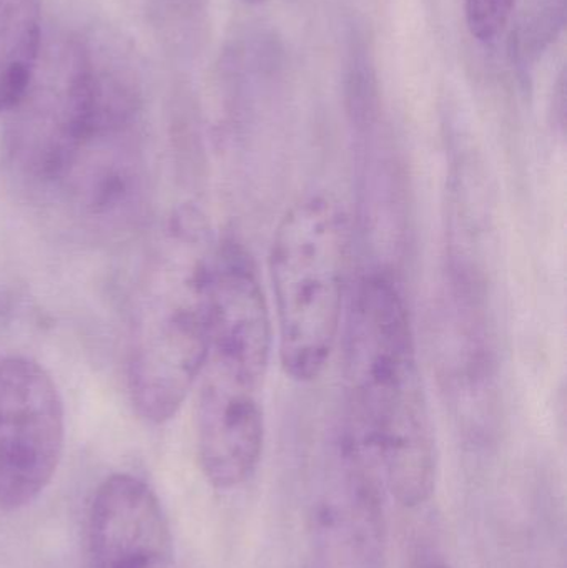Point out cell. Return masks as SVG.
Listing matches in <instances>:
<instances>
[{
  "label": "cell",
  "mask_w": 567,
  "mask_h": 568,
  "mask_svg": "<svg viewBox=\"0 0 567 568\" xmlns=\"http://www.w3.org/2000/svg\"><path fill=\"white\" fill-rule=\"evenodd\" d=\"M345 430L355 454L406 507L425 504L436 447L405 296L386 270L356 287L346 317Z\"/></svg>",
  "instance_id": "1"
},
{
  "label": "cell",
  "mask_w": 567,
  "mask_h": 568,
  "mask_svg": "<svg viewBox=\"0 0 567 568\" xmlns=\"http://www.w3.org/2000/svg\"><path fill=\"white\" fill-rule=\"evenodd\" d=\"M216 243L195 206L172 213L149 256L130 317V399L142 419H172L199 381L213 323Z\"/></svg>",
  "instance_id": "2"
},
{
  "label": "cell",
  "mask_w": 567,
  "mask_h": 568,
  "mask_svg": "<svg viewBox=\"0 0 567 568\" xmlns=\"http://www.w3.org/2000/svg\"><path fill=\"white\" fill-rule=\"evenodd\" d=\"M346 220L326 193L296 200L280 220L270 248L280 363L298 383L318 379L342 324Z\"/></svg>",
  "instance_id": "3"
},
{
  "label": "cell",
  "mask_w": 567,
  "mask_h": 568,
  "mask_svg": "<svg viewBox=\"0 0 567 568\" xmlns=\"http://www.w3.org/2000/svg\"><path fill=\"white\" fill-rule=\"evenodd\" d=\"M9 113L10 156L30 179L49 186L90 136L120 126L103 99L92 52L67 36L43 42L32 79Z\"/></svg>",
  "instance_id": "4"
},
{
  "label": "cell",
  "mask_w": 567,
  "mask_h": 568,
  "mask_svg": "<svg viewBox=\"0 0 567 568\" xmlns=\"http://www.w3.org/2000/svg\"><path fill=\"white\" fill-rule=\"evenodd\" d=\"M65 413L52 376L22 356L0 359V510L29 506L59 469Z\"/></svg>",
  "instance_id": "5"
},
{
  "label": "cell",
  "mask_w": 567,
  "mask_h": 568,
  "mask_svg": "<svg viewBox=\"0 0 567 568\" xmlns=\"http://www.w3.org/2000/svg\"><path fill=\"white\" fill-rule=\"evenodd\" d=\"M195 404L196 453L203 476L215 489L245 484L259 467L265 420L262 383L235 367L206 359Z\"/></svg>",
  "instance_id": "6"
},
{
  "label": "cell",
  "mask_w": 567,
  "mask_h": 568,
  "mask_svg": "<svg viewBox=\"0 0 567 568\" xmlns=\"http://www.w3.org/2000/svg\"><path fill=\"white\" fill-rule=\"evenodd\" d=\"M312 532L316 568H385L379 480L342 444L313 500Z\"/></svg>",
  "instance_id": "7"
},
{
  "label": "cell",
  "mask_w": 567,
  "mask_h": 568,
  "mask_svg": "<svg viewBox=\"0 0 567 568\" xmlns=\"http://www.w3.org/2000/svg\"><path fill=\"white\" fill-rule=\"evenodd\" d=\"M145 166L132 126L90 136L52 189L92 229L123 232L135 223L145 200Z\"/></svg>",
  "instance_id": "8"
},
{
  "label": "cell",
  "mask_w": 567,
  "mask_h": 568,
  "mask_svg": "<svg viewBox=\"0 0 567 568\" xmlns=\"http://www.w3.org/2000/svg\"><path fill=\"white\" fill-rule=\"evenodd\" d=\"M90 568H173V540L159 497L130 474L107 477L89 509Z\"/></svg>",
  "instance_id": "9"
},
{
  "label": "cell",
  "mask_w": 567,
  "mask_h": 568,
  "mask_svg": "<svg viewBox=\"0 0 567 568\" xmlns=\"http://www.w3.org/2000/svg\"><path fill=\"white\" fill-rule=\"evenodd\" d=\"M42 49L40 0H0V112L20 99Z\"/></svg>",
  "instance_id": "10"
},
{
  "label": "cell",
  "mask_w": 567,
  "mask_h": 568,
  "mask_svg": "<svg viewBox=\"0 0 567 568\" xmlns=\"http://www.w3.org/2000/svg\"><path fill=\"white\" fill-rule=\"evenodd\" d=\"M466 26L473 39L492 45L505 33L516 0H463Z\"/></svg>",
  "instance_id": "11"
},
{
  "label": "cell",
  "mask_w": 567,
  "mask_h": 568,
  "mask_svg": "<svg viewBox=\"0 0 567 568\" xmlns=\"http://www.w3.org/2000/svg\"><path fill=\"white\" fill-rule=\"evenodd\" d=\"M242 2L252 3V6H259V3H265L269 2V0H242Z\"/></svg>",
  "instance_id": "12"
},
{
  "label": "cell",
  "mask_w": 567,
  "mask_h": 568,
  "mask_svg": "<svg viewBox=\"0 0 567 568\" xmlns=\"http://www.w3.org/2000/svg\"><path fill=\"white\" fill-rule=\"evenodd\" d=\"M423 568H449V567L445 566V564H428V566H425Z\"/></svg>",
  "instance_id": "13"
}]
</instances>
